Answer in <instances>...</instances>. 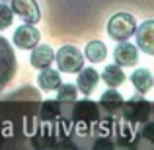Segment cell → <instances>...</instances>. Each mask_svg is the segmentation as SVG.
I'll use <instances>...</instances> for the list:
<instances>
[{"instance_id": "obj_9", "label": "cell", "mask_w": 154, "mask_h": 150, "mask_svg": "<svg viewBox=\"0 0 154 150\" xmlns=\"http://www.w3.org/2000/svg\"><path fill=\"white\" fill-rule=\"evenodd\" d=\"M55 60V51L49 45H35L31 49V66L33 68H47Z\"/></svg>"}, {"instance_id": "obj_13", "label": "cell", "mask_w": 154, "mask_h": 150, "mask_svg": "<svg viewBox=\"0 0 154 150\" xmlns=\"http://www.w3.org/2000/svg\"><path fill=\"white\" fill-rule=\"evenodd\" d=\"M86 59L90 63H102V60L107 57V47L103 45L102 41H90L86 45Z\"/></svg>"}, {"instance_id": "obj_12", "label": "cell", "mask_w": 154, "mask_h": 150, "mask_svg": "<svg viewBox=\"0 0 154 150\" xmlns=\"http://www.w3.org/2000/svg\"><path fill=\"white\" fill-rule=\"evenodd\" d=\"M102 80L109 88H117L127 80V76H125L123 68H121L119 64H107V66L103 68V72H102Z\"/></svg>"}, {"instance_id": "obj_16", "label": "cell", "mask_w": 154, "mask_h": 150, "mask_svg": "<svg viewBox=\"0 0 154 150\" xmlns=\"http://www.w3.org/2000/svg\"><path fill=\"white\" fill-rule=\"evenodd\" d=\"M12 20H14V12L8 4L0 2V29H6L12 26Z\"/></svg>"}, {"instance_id": "obj_5", "label": "cell", "mask_w": 154, "mask_h": 150, "mask_svg": "<svg viewBox=\"0 0 154 150\" xmlns=\"http://www.w3.org/2000/svg\"><path fill=\"white\" fill-rule=\"evenodd\" d=\"M10 8L26 23H37L41 20V10H39V4L35 0H12Z\"/></svg>"}, {"instance_id": "obj_3", "label": "cell", "mask_w": 154, "mask_h": 150, "mask_svg": "<svg viewBox=\"0 0 154 150\" xmlns=\"http://www.w3.org/2000/svg\"><path fill=\"white\" fill-rule=\"evenodd\" d=\"M57 66L60 72H66V74H76L80 68L84 66V55L78 51V47L74 45H63L55 55Z\"/></svg>"}, {"instance_id": "obj_4", "label": "cell", "mask_w": 154, "mask_h": 150, "mask_svg": "<svg viewBox=\"0 0 154 150\" xmlns=\"http://www.w3.org/2000/svg\"><path fill=\"white\" fill-rule=\"evenodd\" d=\"M39 41H41V33H39L37 27H33V23H23V26H20L14 31V45L18 49L29 51Z\"/></svg>"}, {"instance_id": "obj_15", "label": "cell", "mask_w": 154, "mask_h": 150, "mask_svg": "<svg viewBox=\"0 0 154 150\" xmlns=\"http://www.w3.org/2000/svg\"><path fill=\"white\" fill-rule=\"evenodd\" d=\"M100 103H102L105 109H109V111H113V109H117L119 105H123V98H121V96L117 94L115 90H107V92H105V94L102 96V99H100Z\"/></svg>"}, {"instance_id": "obj_6", "label": "cell", "mask_w": 154, "mask_h": 150, "mask_svg": "<svg viewBox=\"0 0 154 150\" xmlns=\"http://www.w3.org/2000/svg\"><path fill=\"white\" fill-rule=\"evenodd\" d=\"M113 59L119 66H135L139 60V47L127 41H119V45L113 51Z\"/></svg>"}, {"instance_id": "obj_10", "label": "cell", "mask_w": 154, "mask_h": 150, "mask_svg": "<svg viewBox=\"0 0 154 150\" xmlns=\"http://www.w3.org/2000/svg\"><path fill=\"white\" fill-rule=\"evenodd\" d=\"M37 84H39V88H41V90L53 92V90H57V88L63 84V80H60V74H59V72L53 70L51 66H47V68H41V74L37 76Z\"/></svg>"}, {"instance_id": "obj_11", "label": "cell", "mask_w": 154, "mask_h": 150, "mask_svg": "<svg viewBox=\"0 0 154 150\" xmlns=\"http://www.w3.org/2000/svg\"><path fill=\"white\" fill-rule=\"evenodd\" d=\"M131 84L135 86V90H139L140 94H146L148 90H152V74L148 68H137L131 74Z\"/></svg>"}, {"instance_id": "obj_2", "label": "cell", "mask_w": 154, "mask_h": 150, "mask_svg": "<svg viewBox=\"0 0 154 150\" xmlns=\"http://www.w3.org/2000/svg\"><path fill=\"white\" fill-rule=\"evenodd\" d=\"M16 55L12 45L8 43L6 37L0 35V92L12 82V78L16 76Z\"/></svg>"}, {"instance_id": "obj_17", "label": "cell", "mask_w": 154, "mask_h": 150, "mask_svg": "<svg viewBox=\"0 0 154 150\" xmlns=\"http://www.w3.org/2000/svg\"><path fill=\"white\" fill-rule=\"evenodd\" d=\"M0 2H6V0H0Z\"/></svg>"}, {"instance_id": "obj_1", "label": "cell", "mask_w": 154, "mask_h": 150, "mask_svg": "<svg viewBox=\"0 0 154 150\" xmlns=\"http://www.w3.org/2000/svg\"><path fill=\"white\" fill-rule=\"evenodd\" d=\"M135 29H137V22L127 12H117L107 22V35L115 41H127L129 37L135 35Z\"/></svg>"}, {"instance_id": "obj_14", "label": "cell", "mask_w": 154, "mask_h": 150, "mask_svg": "<svg viewBox=\"0 0 154 150\" xmlns=\"http://www.w3.org/2000/svg\"><path fill=\"white\" fill-rule=\"evenodd\" d=\"M59 101L60 103H74L78 98V88L74 84H60L59 88Z\"/></svg>"}, {"instance_id": "obj_8", "label": "cell", "mask_w": 154, "mask_h": 150, "mask_svg": "<svg viewBox=\"0 0 154 150\" xmlns=\"http://www.w3.org/2000/svg\"><path fill=\"white\" fill-rule=\"evenodd\" d=\"M80 74H78V80H76V88H78V92H82L84 96H90L92 92H94V88L98 86L100 82V72L96 70V68H80Z\"/></svg>"}, {"instance_id": "obj_7", "label": "cell", "mask_w": 154, "mask_h": 150, "mask_svg": "<svg viewBox=\"0 0 154 150\" xmlns=\"http://www.w3.org/2000/svg\"><path fill=\"white\" fill-rule=\"evenodd\" d=\"M137 35V47L140 51H144L146 55H152L154 53V22L152 20H146L139 26V29H135Z\"/></svg>"}]
</instances>
